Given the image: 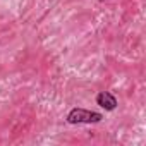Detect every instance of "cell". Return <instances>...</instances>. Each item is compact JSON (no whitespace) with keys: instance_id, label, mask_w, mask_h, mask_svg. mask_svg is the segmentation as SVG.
Returning a JSON list of instances; mask_svg holds the SVG:
<instances>
[{"instance_id":"7a4b0ae2","label":"cell","mask_w":146,"mask_h":146,"mask_svg":"<svg viewBox=\"0 0 146 146\" xmlns=\"http://www.w3.org/2000/svg\"><path fill=\"white\" fill-rule=\"evenodd\" d=\"M96 103H98L102 108H105V110H113V108L117 107V98H115L112 93H108V91H102V93L96 96Z\"/></svg>"},{"instance_id":"6da1fadb","label":"cell","mask_w":146,"mask_h":146,"mask_svg":"<svg viewBox=\"0 0 146 146\" xmlns=\"http://www.w3.org/2000/svg\"><path fill=\"white\" fill-rule=\"evenodd\" d=\"M102 119H103L102 113L93 112V110H84V108H72L67 113L69 124H96Z\"/></svg>"},{"instance_id":"3957f363","label":"cell","mask_w":146,"mask_h":146,"mask_svg":"<svg viewBox=\"0 0 146 146\" xmlns=\"http://www.w3.org/2000/svg\"><path fill=\"white\" fill-rule=\"evenodd\" d=\"M100 2H103V0H100Z\"/></svg>"}]
</instances>
